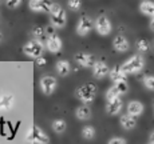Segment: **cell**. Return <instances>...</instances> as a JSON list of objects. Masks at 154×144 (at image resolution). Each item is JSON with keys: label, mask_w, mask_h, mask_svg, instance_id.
<instances>
[{"label": "cell", "mask_w": 154, "mask_h": 144, "mask_svg": "<svg viewBox=\"0 0 154 144\" xmlns=\"http://www.w3.org/2000/svg\"><path fill=\"white\" fill-rule=\"evenodd\" d=\"M50 17H51V23L52 25L56 28H63L67 23V13L66 11L63 10L60 4L58 3H54L51 7V11H50Z\"/></svg>", "instance_id": "6da1fadb"}, {"label": "cell", "mask_w": 154, "mask_h": 144, "mask_svg": "<svg viewBox=\"0 0 154 144\" xmlns=\"http://www.w3.org/2000/svg\"><path fill=\"white\" fill-rule=\"evenodd\" d=\"M95 93H97V87L91 83H87V84H85V86L79 87L78 90H76L75 95L82 103L90 104V103H93L94 99H95Z\"/></svg>", "instance_id": "7a4b0ae2"}, {"label": "cell", "mask_w": 154, "mask_h": 144, "mask_svg": "<svg viewBox=\"0 0 154 144\" xmlns=\"http://www.w3.org/2000/svg\"><path fill=\"white\" fill-rule=\"evenodd\" d=\"M145 66V60L141 55H134L130 59H127L125 63L121 66V68L123 69L126 73H137L140 72Z\"/></svg>", "instance_id": "3957f363"}, {"label": "cell", "mask_w": 154, "mask_h": 144, "mask_svg": "<svg viewBox=\"0 0 154 144\" xmlns=\"http://www.w3.org/2000/svg\"><path fill=\"white\" fill-rule=\"evenodd\" d=\"M46 47L51 54H58L62 49V40L59 35L54 32V28H47V37H46Z\"/></svg>", "instance_id": "277c9868"}, {"label": "cell", "mask_w": 154, "mask_h": 144, "mask_svg": "<svg viewBox=\"0 0 154 144\" xmlns=\"http://www.w3.org/2000/svg\"><path fill=\"white\" fill-rule=\"evenodd\" d=\"M43 51H44V46L42 44V42L38 39L35 40H31L23 47V52H24L27 56L29 57H34V59H38L43 55Z\"/></svg>", "instance_id": "5b68a950"}, {"label": "cell", "mask_w": 154, "mask_h": 144, "mask_svg": "<svg viewBox=\"0 0 154 144\" xmlns=\"http://www.w3.org/2000/svg\"><path fill=\"white\" fill-rule=\"evenodd\" d=\"M52 4L51 0H29L28 7L34 12H50Z\"/></svg>", "instance_id": "8992f818"}, {"label": "cell", "mask_w": 154, "mask_h": 144, "mask_svg": "<svg viewBox=\"0 0 154 144\" xmlns=\"http://www.w3.org/2000/svg\"><path fill=\"white\" fill-rule=\"evenodd\" d=\"M94 25L95 24H94L93 20L88 16H82L81 19H79L78 24H76V34H78L79 36H86L87 34L91 32Z\"/></svg>", "instance_id": "52a82bcc"}, {"label": "cell", "mask_w": 154, "mask_h": 144, "mask_svg": "<svg viewBox=\"0 0 154 144\" xmlns=\"http://www.w3.org/2000/svg\"><path fill=\"white\" fill-rule=\"evenodd\" d=\"M94 24H95L97 32L99 35H102V36H106V35H109L111 32V23L106 16H98Z\"/></svg>", "instance_id": "ba28073f"}, {"label": "cell", "mask_w": 154, "mask_h": 144, "mask_svg": "<svg viewBox=\"0 0 154 144\" xmlns=\"http://www.w3.org/2000/svg\"><path fill=\"white\" fill-rule=\"evenodd\" d=\"M56 84H58V81L54 76H43L40 79V90L44 95H51L55 91Z\"/></svg>", "instance_id": "9c48e42d"}, {"label": "cell", "mask_w": 154, "mask_h": 144, "mask_svg": "<svg viewBox=\"0 0 154 144\" xmlns=\"http://www.w3.org/2000/svg\"><path fill=\"white\" fill-rule=\"evenodd\" d=\"M29 140H31L32 143H48L50 142L47 134L39 125H34V127H32V131H31V134H29Z\"/></svg>", "instance_id": "30bf717a"}, {"label": "cell", "mask_w": 154, "mask_h": 144, "mask_svg": "<svg viewBox=\"0 0 154 144\" xmlns=\"http://www.w3.org/2000/svg\"><path fill=\"white\" fill-rule=\"evenodd\" d=\"M74 60H75V63L81 67H93L94 63H95L93 55L86 54V52H78V54H75Z\"/></svg>", "instance_id": "8fae6325"}, {"label": "cell", "mask_w": 154, "mask_h": 144, "mask_svg": "<svg viewBox=\"0 0 154 144\" xmlns=\"http://www.w3.org/2000/svg\"><path fill=\"white\" fill-rule=\"evenodd\" d=\"M93 68V75L95 76L97 79H102L105 78L106 75H109V72H110V69H109L107 64L105 63V61H95L94 63V66L91 67Z\"/></svg>", "instance_id": "7c38bea8"}, {"label": "cell", "mask_w": 154, "mask_h": 144, "mask_svg": "<svg viewBox=\"0 0 154 144\" xmlns=\"http://www.w3.org/2000/svg\"><path fill=\"white\" fill-rule=\"evenodd\" d=\"M122 99L119 98H115L112 99V100H109L107 101V105H106V111H107L109 115H117V113L121 112V110H122Z\"/></svg>", "instance_id": "4fadbf2b"}, {"label": "cell", "mask_w": 154, "mask_h": 144, "mask_svg": "<svg viewBox=\"0 0 154 144\" xmlns=\"http://www.w3.org/2000/svg\"><path fill=\"white\" fill-rule=\"evenodd\" d=\"M112 47H114V49L118 52H126L130 46H129L127 39L123 35H118V36H115L114 40H112Z\"/></svg>", "instance_id": "5bb4252c"}, {"label": "cell", "mask_w": 154, "mask_h": 144, "mask_svg": "<svg viewBox=\"0 0 154 144\" xmlns=\"http://www.w3.org/2000/svg\"><path fill=\"white\" fill-rule=\"evenodd\" d=\"M109 75H110V79H111L112 83H119V81L127 80V73L123 71L121 67H115V68L110 69Z\"/></svg>", "instance_id": "9a60e30c"}, {"label": "cell", "mask_w": 154, "mask_h": 144, "mask_svg": "<svg viewBox=\"0 0 154 144\" xmlns=\"http://www.w3.org/2000/svg\"><path fill=\"white\" fill-rule=\"evenodd\" d=\"M121 125H122L125 130H133V128L137 125V117L130 115V113H126V115L121 116Z\"/></svg>", "instance_id": "2e32d148"}, {"label": "cell", "mask_w": 154, "mask_h": 144, "mask_svg": "<svg viewBox=\"0 0 154 144\" xmlns=\"http://www.w3.org/2000/svg\"><path fill=\"white\" fill-rule=\"evenodd\" d=\"M142 112H143V104H142L141 101L133 100L127 104V113H130V115L140 116Z\"/></svg>", "instance_id": "e0dca14e"}, {"label": "cell", "mask_w": 154, "mask_h": 144, "mask_svg": "<svg viewBox=\"0 0 154 144\" xmlns=\"http://www.w3.org/2000/svg\"><path fill=\"white\" fill-rule=\"evenodd\" d=\"M75 115L79 120H87V119L91 117V108L88 107L86 103H83L82 105H79V107L76 108Z\"/></svg>", "instance_id": "ac0fdd59"}, {"label": "cell", "mask_w": 154, "mask_h": 144, "mask_svg": "<svg viewBox=\"0 0 154 144\" xmlns=\"http://www.w3.org/2000/svg\"><path fill=\"white\" fill-rule=\"evenodd\" d=\"M55 68H56V72L60 76H67L71 71V66L67 60H59L58 63H56Z\"/></svg>", "instance_id": "d6986e66"}, {"label": "cell", "mask_w": 154, "mask_h": 144, "mask_svg": "<svg viewBox=\"0 0 154 144\" xmlns=\"http://www.w3.org/2000/svg\"><path fill=\"white\" fill-rule=\"evenodd\" d=\"M140 10L143 15H147V16H153L154 15V3L153 1H142L140 5Z\"/></svg>", "instance_id": "ffe728a7"}, {"label": "cell", "mask_w": 154, "mask_h": 144, "mask_svg": "<svg viewBox=\"0 0 154 144\" xmlns=\"http://www.w3.org/2000/svg\"><path fill=\"white\" fill-rule=\"evenodd\" d=\"M52 130H54V132H56V134H63L64 131H66V122L62 119H55L54 122H52Z\"/></svg>", "instance_id": "44dd1931"}, {"label": "cell", "mask_w": 154, "mask_h": 144, "mask_svg": "<svg viewBox=\"0 0 154 144\" xmlns=\"http://www.w3.org/2000/svg\"><path fill=\"white\" fill-rule=\"evenodd\" d=\"M82 136L85 139H93L95 136V130L91 125H86V127H83V130H82Z\"/></svg>", "instance_id": "7402d4cb"}, {"label": "cell", "mask_w": 154, "mask_h": 144, "mask_svg": "<svg viewBox=\"0 0 154 144\" xmlns=\"http://www.w3.org/2000/svg\"><path fill=\"white\" fill-rule=\"evenodd\" d=\"M67 5H69V8L71 11H79L82 7V1L81 0H69Z\"/></svg>", "instance_id": "603a6c76"}, {"label": "cell", "mask_w": 154, "mask_h": 144, "mask_svg": "<svg viewBox=\"0 0 154 144\" xmlns=\"http://www.w3.org/2000/svg\"><path fill=\"white\" fill-rule=\"evenodd\" d=\"M32 35L35 36V39L40 40V39L44 37L46 31H44V28H42V27H34V29H32Z\"/></svg>", "instance_id": "cb8c5ba5"}, {"label": "cell", "mask_w": 154, "mask_h": 144, "mask_svg": "<svg viewBox=\"0 0 154 144\" xmlns=\"http://www.w3.org/2000/svg\"><path fill=\"white\" fill-rule=\"evenodd\" d=\"M137 49L140 52H142V54H143V52H147V49H149V43L143 39L138 40L137 42Z\"/></svg>", "instance_id": "d4e9b609"}, {"label": "cell", "mask_w": 154, "mask_h": 144, "mask_svg": "<svg viewBox=\"0 0 154 144\" xmlns=\"http://www.w3.org/2000/svg\"><path fill=\"white\" fill-rule=\"evenodd\" d=\"M143 84L147 90L154 91V76H146V78L143 79Z\"/></svg>", "instance_id": "484cf974"}, {"label": "cell", "mask_w": 154, "mask_h": 144, "mask_svg": "<svg viewBox=\"0 0 154 144\" xmlns=\"http://www.w3.org/2000/svg\"><path fill=\"white\" fill-rule=\"evenodd\" d=\"M5 3H7V5L10 8H16V7H19L22 0H5Z\"/></svg>", "instance_id": "4316f807"}, {"label": "cell", "mask_w": 154, "mask_h": 144, "mask_svg": "<svg viewBox=\"0 0 154 144\" xmlns=\"http://www.w3.org/2000/svg\"><path fill=\"white\" fill-rule=\"evenodd\" d=\"M110 144H126V140L122 139V137H114V139H110Z\"/></svg>", "instance_id": "83f0119b"}, {"label": "cell", "mask_w": 154, "mask_h": 144, "mask_svg": "<svg viewBox=\"0 0 154 144\" xmlns=\"http://www.w3.org/2000/svg\"><path fill=\"white\" fill-rule=\"evenodd\" d=\"M36 63H38V66L43 67L44 64H46V59L42 57V56H40V57H38V59H36Z\"/></svg>", "instance_id": "f1b7e54d"}, {"label": "cell", "mask_w": 154, "mask_h": 144, "mask_svg": "<svg viewBox=\"0 0 154 144\" xmlns=\"http://www.w3.org/2000/svg\"><path fill=\"white\" fill-rule=\"evenodd\" d=\"M150 29L154 31V16H152V22H150Z\"/></svg>", "instance_id": "f546056e"}, {"label": "cell", "mask_w": 154, "mask_h": 144, "mask_svg": "<svg viewBox=\"0 0 154 144\" xmlns=\"http://www.w3.org/2000/svg\"><path fill=\"white\" fill-rule=\"evenodd\" d=\"M150 143H154V131L152 132V135H150V139H149Z\"/></svg>", "instance_id": "4dcf8cb0"}, {"label": "cell", "mask_w": 154, "mask_h": 144, "mask_svg": "<svg viewBox=\"0 0 154 144\" xmlns=\"http://www.w3.org/2000/svg\"><path fill=\"white\" fill-rule=\"evenodd\" d=\"M0 1H2V0H0Z\"/></svg>", "instance_id": "1f68e13d"}, {"label": "cell", "mask_w": 154, "mask_h": 144, "mask_svg": "<svg viewBox=\"0 0 154 144\" xmlns=\"http://www.w3.org/2000/svg\"><path fill=\"white\" fill-rule=\"evenodd\" d=\"M153 16H154V15H153Z\"/></svg>", "instance_id": "d6a6232c"}, {"label": "cell", "mask_w": 154, "mask_h": 144, "mask_svg": "<svg viewBox=\"0 0 154 144\" xmlns=\"http://www.w3.org/2000/svg\"><path fill=\"white\" fill-rule=\"evenodd\" d=\"M153 47H154V46H153Z\"/></svg>", "instance_id": "836d02e7"}]
</instances>
